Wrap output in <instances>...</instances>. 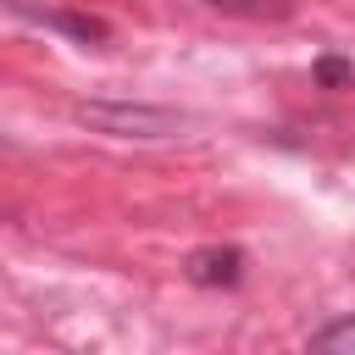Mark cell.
I'll use <instances>...</instances> for the list:
<instances>
[{"label": "cell", "mask_w": 355, "mask_h": 355, "mask_svg": "<svg viewBox=\"0 0 355 355\" xmlns=\"http://www.w3.org/2000/svg\"><path fill=\"white\" fill-rule=\"evenodd\" d=\"M78 122L111 139H172L183 128V111L150 105V100H89L78 105Z\"/></svg>", "instance_id": "cell-1"}, {"label": "cell", "mask_w": 355, "mask_h": 355, "mask_svg": "<svg viewBox=\"0 0 355 355\" xmlns=\"http://www.w3.org/2000/svg\"><path fill=\"white\" fill-rule=\"evenodd\" d=\"M0 6L28 17V22H39V28H55V33L78 39V44H105L111 39V28L100 17H89V11H61V6H33V0H0Z\"/></svg>", "instance_id": "cell-2"}, {"label": "cell", "mask_w": 355, "mask_h": 355, "mask_svg": "<svg viewBox=\"0 0 355 355\" xmlns=\"http://www.w3.org/2000/svg\"><path fill=\"white\" fill-rule=\"evenodd\" d=\"M189 277L194 283H205V288H233L239 277H244V250H194L189 255Z\"/></svg>", "instance_id": "cell-3"}, {"label": "cell", "mask_w": 355, "mask_h": 355, "mask_svg": "<svg viewBox=\"0 0 355 355\" xmlns=\"http://www.w3.org/2000/svg\"><path fill=\"white\" fill-rule=\"evenodd\" d=\"M205 6H216V11H227V17H255V22L294 11V0H205Z\"/></svg>", "instance_id": "cell-4"}, {"label": "cell", "mask_w": 355, "mask_h": 355, "mask_svg": "<svg viewBox=\"0 0 355 355\" xmlns=\"http://www.w3.org/2000/svg\"><path fill=\"white\" fill-rule=\"evenodd\" d=\"M311 349H355V316H344V322H327V327L311 338Z\"/></svg>", "instance_id": "cell-5"}, {"label": "cell", "mask_w": 355, "mask_h": 355, "mask_svg": "<svg viewBox=\"0 0 355 355\" xmlns=\"http://www.w3.org/2000/svg\"><path fill=\"white\" fill-rule=\"evenodd\" d=\"M316 78H322V83H344V78H349V67H344V61H333V55H327V61H322V67H316Z\"/></svg>", "instance_id": "cell-6"}]
</instances>
